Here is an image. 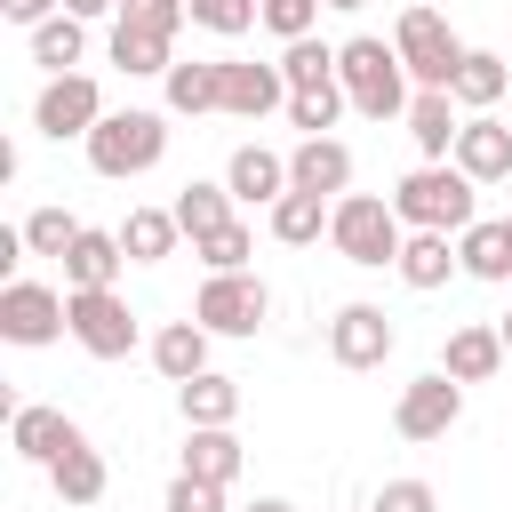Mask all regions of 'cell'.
<instances>
[{"label": "cell", "instance_id": "obj_9", "mask_svg": "<svg viewBox=\"0 0 512 512\" xmlns=\"http://www.w3.org/2000/svg\"><path fill=\"white\" fill-rule=\"evenodd\" d=\"M96 120H104V88H96L88 72L40 80V96H32V128H40L48 144H88V136H96Z\"/></svg>", "mask_w": 512, "mask_h": 512}, {"label": "cell", "instance_id": "obj_44", "mask_svg": "<svg viewBox=\"0 0 512 512\" xmlns=\"http://www.w3.org/2000/svg\"><path fill=\"white\" fill-rule=\"evenodd\" d=\"M320 8H336V16H360V8H368V0H320Z\"/></svg>", "mask_w": 512, "mask_h": 512}, {"label": "cell", "instance_id": "obj_39", "mask_svg": "<svg viewBox=\"0 0 512 512\" xmlns=\"http://www.w3.org/2000/svg\"><path fill=\"white\" fill-rule=\"evenodd\" d=\"M368 512H440V488L408 472V480H384V488L368 496Z\"/></svg>", "mask_w": 512, "mask_h": 512}, {"label": "cell", "instance_id": "obj_4", "mask_svg": "<svg viewBox=\"0 0 512 512\" xmlns=\"http://www.w3.org/2000/svg\"><path fill=\"white\" fill-rule=\"evenodd\" d=\"M328 248H336L344 264H360V272H392L400 248H408V224L392 216V200H376V192H344V200L328 208Z\"/></svg>", "mask_w": 512, "mask_h": 512}, {"label": "cell", "instance_id": "obj_14", "mask_svg": "<svg viewBox=\"0 0 512 512\" xmlns=\"http://www.w3.org/2000/svg\"><path fill=\"white\" fill-rule=\"evenodd\" d=\"M224 192L240 200V208H272V200H288L296 184H288V152H272V144H240L232 160H224Z\"/></svg>", "mask_w": 512, "mask_h": 512}, {"label": "cell", "instance_id": "obj_12", "mask_svg": "<svg viewBox=\"0 0 512 512\" xmlns=\"http://www.w3.org/2000/svg\"><path fill=\"white\" fill-rule=\"evenodd\" d=\"M88 432L64 416V408H48V400H24L16 416H8V448H16V464H40V472H56L72 448H80Z\"/></svg>", "mask_w": 512, "mask_h": 512}, {"label": "cell", "instance_id": "obj_13", "mask_svg": "<svg viewBox=\"0 0 512 512\" xmlns=\"http://www.w3.org/2000/svg\"><path fill=\"white\" fill-rule=\"evenodd\" d=\"M288 184L336 208V200L352 192V144H344V136H296V152H288Z\"/></svg>", "mask_w": 512, "mask_h": 512}, {"label": "cell", "instance_id": "obj_35", "mask_svg": "<svg viewBox=\"0 0 512 512\" xmlns=\"http://www.w3.org/2000/svg\"><path fill=\"white\" fill-rule=\"evenodd\" d=\"M344 104H352V96H344V80H336V88H296V96H288V128H304V136H328Z\"/></svg>", "mask_w": 512, "mask_h": 512}, {"label": "cell", "instance_id": "obj_28", "mask_svg": "<svg viewBox=\"0 0 512 512\" xmlns=\"http://www.w3.org/2000/svg\"><path fill=\"white\" fill-rule=\"evenodd\" d=\"M176 240H184L176 208H128V216H120V248H128V264H168Z\"/></svg>", "mask_w": 512, "mask_h": 512}, {"label": "cell", "instance_id": "obj_31", "mask_svg": "<svg viewBox=\"0 0 512 512\" xmlns=\"http://www.w3.org/2000/svg\"><path fill=\"white\" fill-rule=\"evenodd\" d=\"M504 88H512V64H504L496 48H464V64H456V88H448V96H456L464 112H488Z\"/></svg>", "mask_w": 512, "mask_h": 512}, {"label": "cell", "instance_id": "obj_27", "mask_svg": "<svg viewBox=\"0 0 512 512\" xmlns=\"http://www.w3.org/2000/svg\"><path fill=\"white\" fill-rule=\"evenodd\" d=\"M24 48H32V64H40L48 80H64V72L88 64V24H80V16H48L40 32H24Z\"/></svg>", "mask_w": 512, "mask_h": 512}, {"label": "cell", "instance_id": "obj_15", "mask_svg": "<svg viewBox=\"0 0 512 512\" xmlns=\"http://www.w3.org/2000/svg\"><path fill=\"white\" fill-rule=\"evenodd\" d=\"M472 184H512V128L496 120V112H464V136H456V152H448Z\"/></svg>", "mask_w": 512, "mask_h": 512}, {"label": "cell", "instance_id": "obj_5", "mask_svg": "<svg viewBox=\"0 0 512 512\" xmlns=\"http://www.w3.org/2000/svg\"><path fill=\"white\" fill-rule=\"evenodd\" d=\"M392 48H400V64H408L416 88H456L464 40H456V24H448L432 0H408V8L392 16Z\"/></svg>", "mask_w": 512, "mask_h": 512}, {"label": "cell", "instance_id": "obj_33", "mask_svg": "<svg viewBox=\"0 0 512 512\" xmlns=\"http://www.w3.org/2000/svg\"><path fill=\"white\" fill-rule=\"evenodd\" d=\"M272 64H280L288 96H296V88H336V48H328L320 32H312V40H288V48L272 56Z\"/></svg>", "mask_w": 512, "mask_h": 512}, {"label": "cell", "instance_id": "obj_34", "mask_svg": "<svg viewBox=\"0 0 512 512\" xmlns=\"http://www.w3.org/2000/svg\"><path fill=\"white\" fill-rule=\"evenodd\" d=\"M16 232H24V248H32V256H56V264H64V256H72V240H80L88 224H80L72 208H32Z\"/></svg>", "mask_w": 512, "mask_h": 512}, {"label": "cell", "instance_id": "obj_26", "mask_svg": "<svg viewBox=\"0 0 512 512\" xmlns=\"http://www.w3.org/2000/svg\"><path fill=\"white\" fill-rule=\"evenodd\" d=\"M120 264H128V248H120V232H80L72 240V256H64V288H120Z\"/></svg>", "mask_w": 512, "mask_h": 512}, {"label": "cell", "instance_id": "obj_40", "mask_svg": "<svg viewBox=\"0 0 512 512\" xmlns=\"http://www.w3.org/2000/svg\"><path fill=\"white\" fill-rule=\"evenodd\" d=\"M160 512H232V504H224V488H216V480L176 472V480H168V496H160Z\"/></svg>", "mask_w": 512, "mask_h": 512}, {"label": "cell", "instance_id": "obj_7", "mask_svg": "<svg viewBox=\"0 0 512 512\" xmlns=\"http://www.w3.org/2000/svg\"><path fill=\"white\" fill-rule=\"evenodd\" d=\"M192 320H200L208 336H256V328L272 320V288H264L256 272H208L200 296H192Z\"/></svg>", "mask_w": 512, "mask_h": 512}, {"label": "cell", "instance_id": "obj_45", "mask_svg": "<svg viewBox=\"0 0 512 512\" xmlns=\"http://www.w3.org/2000/svg\"><path fill=\"white\" fill-rule=\"evenodd\" d=\"M496 336H504V352H512V312H504V320H496Z\"/></svg>", "mask_w": 512, "mask_h": 512}, {"label": "cell", "instance_id": "obj_10", "mask_svg": "<svg viewBox=\"0 0 512 512\" xmlns=\"http://www.w3.org/2000/svg\"><path fill=\"white\" fill-rule=\"evenodd\" d=\"M392 344H400V328H392V312L384 304H336V320H328V360L336 368H352V376H368V368H384L392 360Z\"/></svg>", "mask_w": 512, "mask_h": 512}, {"label": "cell", "instance_id": "obj_36", "mask_svg": "<svg viewBox=\"0 0 512 512\" xmlns=\"http://www.w3.org/2000/svg\"><path fill=\"white\" fill-rule=\"evenodd\" d=\"M192 256H200L208 272H248V256H256V232H248V216H232L224 232H208Z\"/></svg>", "mask_w": 512, "mask_h": 512}, {"label": "cell", "instance_id": "obj_11", "mask_svg": "<svg viewBox=\"0 0 512 512\" xmlns=\"http://www.w3.org/2000/svg\"><path fill=\"white\" fill-rule=\"evenodd\" d=\"M0 336H8V344H24V352H40V344L72 336L64 296H56L48 280H8V288H0Z\"/></svg>", "mask_w": 512, "mask_h": 512}, {"label": "cell", "instance_id": "obj_30", "mask_svg": "<svg viewBox=\"0 0 512 512\" xmlns=\"http://www.w3.org/2000/svg\"><path fill=\"white\" fill-rule=\"evenodd\" d=\"M264 232H272L280 248H320V240H328V200L288 192V200H272V208H264Z\"/></svg>", "mask_w": 512, "mask_h": 512}, {"label": "cell", "instance_id": "obj_19", "mask_svg": "<svg viewBox=\"0 0 512 512\" xmlns=\"http://www.w3.org/2000/svg\"><path fill=\"white\" fill-rule=\"evenodd\" d=\"M504 360H512V352H504L496 320H464V328H448V344H440V368H448L456 384H488Z\"/></svg>", "mask_w": 512, "mask_h": 512}, {"label": "cell", "instance_id": "obj_24", "mask_svg": "<svg viewBox=\"0 0 512 512\" xmlns=\"http://www.w3.org/2000/svg\"><path fill=\"white\" fill-rule=\"evenodd\" d=\"M456 256H464V280H488V288H504V280H512V224H504V216H480V224H464V232H456Z\"/></svg>", "mask_w": 512, "mask_h": 512}, {"label": "cell", "instance_id": "obj_1", "mask_svg": "<svg viewBox=\"0 0 512 512\" xmlns=\"http://www.w3.org/2000/svg\"><path fill=\"white\" fill-rule=\"evenodd\" d=\"M384 200H392V216L408 232H464V224H480V184L456 160H416Z\"/></svg>", "mask_w": 512, "mask_h": 512}, {"label": "cell", "instance_id": "obj_41", "mask_svg": "<svg viewBox=\"0 0 512 512\" xmlns=\"http://www.w3.org/2000/svg\"><path fill=\"white\" fill-rule=\"evenodd\" d=\"M0 16H8V24H24V32H40L48 16H64V0H0Z\"/></svg>", "mask_w": 512, "mask_h": 512}, {"label": "cell", "instance_id": "obj_20", "mask_svg": "<svg viewBox=\"0 0 512 512\" xmlns=\"http://www.w3.org/2000/svg\"><path fill=\"white\" fill-rule=\"evenodd\" d=\"M104 56H112L128 80H168V64H176V40H168V32H144V24H128V16H112V32H104Z\"/></svg>", "mask_w": 512, "mask_h": 512}, {"label": "cell", "instance_id": "obj_3", "mask_svg": "<svg viewBox=\"0 0 512 512\" xmlns=\"http://www.w3.org/2000/svg\"><path fill=\"white\" fill-rule=\"evenodd\" d=\"M80 152H88V168H96V176H112V184L152 176V168L168 160V112H152V104L104 112V120H96V136H88Z\"/></svg>", "mask_w": 512, "mask_h": 512}, {"label": "cell", "instance_id": "obj_8", "mask_svg": "<svg viewBox=\"0 0 512 512\" xmlns=\"http://www.w3.org/2000/svg\"><path fill=\"white\" fill-rule=\"evenodd\" d=\"M456 416H464V384L448 376V368H424V376H408L400 384V400H392V432L400 440H448L456 432Z\"/></svg>", "mask_w": 512, "mask_h": 512}, {"label": "cell", "instance_id": "obj_46", "mask_svg": "<svg viewBox=\"0 0 512 512\" xmlns=\"http://www.w3.org/2000/svg\"><path fill=\"white\" fill-rule=\"evenodd\" d=\"M504 224H512V216H504Z\"/></svg>", "mask_w": 512, "mask_h": 512}, {"label": "cell", "instance_id": "obj_21", "mask_svg": "<svg viewBox=\"0 0 512 512\" xmlns=\"http://www.w3.org/2000/svg\"><path fill=\"white\" fill-rule=\"evenodd\" d=\"M400 288H416V296H432V288H448L456 272H464V256H456V232H408V248H400Z\"/></svg>", "mask_w": 512, "mask_h": 512}, {"label": "cell", "instance_id": "obj_37", "mask_svg": "<svg viewBox=\"0 0 512 512\" xmlns=\"http://www.w3.org/2000/svg\"><path fill=\"white\" fill-rule=\"evenodd\" d=\"M192 24L216 32V40H240V32L264 24V8H256V0H192Z\"/></svg>", "mask_w": 512, "mask_h": 512}, {"label": "cell", "instance_id": "obj_38", "mask_svg": "<svg viewBox=\"0 0 512 512\" xmlns=\"http://www.w3.org/2000/svg\"><path fill=\"white\" fill-rule=\"evenodd\" d=\"M264 8V32L288 48V40H312V24H320V0H256Z\"/></svg>", "mask_w": 512, "mask_h": 512}, {"label": "cell", "instance_id": "obj_6", "mask_svg": "<svg viewBox=\"0 0 512 512\" xmlns=\"http://www.w3.org/2000/svg\"><path fill=\"white\" fill-rule=\"evenodd\" d=\"M64 320H72V344L88 360H128L144 344V320L128 312L120 288H64Z\"/></svg>", "mask_w": 512, "mask_h": 512}, {"label": "cell", "instance_id": "obj_23", "mask_svg": "<svg viewBox=\"0 0 512 512\" xmlns=\"http://www.w3.org/2000/svg\"><path fill=\"white\" fill-rule=\"evenodd\" d=\"M240 464H248V448H240V432H232V424L184 432V448H176V472H192V480H216V488H232V480H240Z\"/></svg>", "mask_w": 512, "mask_h": 512}, {"label": "cell", "instance_id": "obj_43", "mask_svg": "<svg viewBox=\"0 0 512 512\" xmlns=\"http://www.w3.org/2000/svg\"><path fill=\"white\" fill-rule=\"evenodd\" d=\"M240 512H296L288 496H256V504H240Z\"/></svg>", "mask_w": 512, "mask_h": 512}, {"label": "cell", "instance_id": "obj_25", "mask_svg": "<svg viewBox=\"0 0 512 512\" xmlns=\"http://www.w3.org/2000/svg\"><path fill=\"white\" fill-rule=\"evenodd\" d=\"M168 208H176V224H184V240H192V248H200L208 232H224V224L240 216V200L224 192V176H216V184H208V176H192V184H184V192H176Z\"/></svg>", "mask_w": 512, "mask_h": 512}, {"label": "cell", "instance_id": "obj_18", "mask_svg": "<svg viewBox=\"0 0 512 512\" xmlns=\"http://www.w3.org/2000/svg\"><path fill=\"white\" fill-rule=\"evenodd\" d=\"M160 112H176V120H200V112H224V56H176L168 64V80H160Z\"/></svg>", "mask_w": 512, "mask_h": 512}, {"label": "cell", "instance_id": "obj_16", "mask_svg": "<svg viewBox=\"0 0 512 512\" xmlns=\"http://www.w3.org/2000/svg\"><path fill=\"white\" fill-rule=\"evenodd\" d=\"M224 112H232V120H264V112H288V80H280V64H256V56H224Z\"/></svg>", "mask_w": 512, "mask_h": 512}, {"label": "cell", "instance_id": "obj_42", "mask_svg": "<svg viewBox=\"0 0 512 512\" xmlns=\"http://www.w3.org/2000/svg\"><path fill=\"white\" fill-rule=\"evenodd\" d=\"M64 16H80V24H96V16H120V0H64Z\"/></svg>", "mask_w": 512, "mask_h": 512}, {"label": "cell", "instance_id": "obj_22", "mask_svg": "<svg viewBox=\"0 0 512 512\" xmlns=\"http://www.w3.org/2000/svg\"><path fill=\"white\" fill-rule=\"evenodd\" d=\"M208 344H216V336H208L200 320H160L144 352H152V368H160L168 384H192V376H208Z\"/></svg>", "mask_w": 512, "mask_h": 512}, {"label": "cell", "instance_id": "obj_17", "mask_svg": "<svg viewBox=\"0 0 512 512\" xmlns=\"http://www.w3.org/2000/svg\"><path fill=\"white\" fill-rule=\"evenodd\" d=\"M408 144H416V160H448L456 152V136H464V104L448 96V88H416L408 96Z\"/></svg>", "mask_w": 512, "mask_h": 512}, {"label": "cell", "instance_id": "obj_2", "mask_svg": "<svg viewBox=\"0 0 512 512\" xmlns=\"http://www.w3.org/2000/svg\"><path fill=\"white\" fill-rule=\"evenodd\" d=\"M336 80H344V96H352V112H360V120H408L416 80H408V64H400V48H392V40H376V32L336 40Z\"/></svg>", "mask_w": 512, "mask_h": 512}, {"label": "cell", "instance_id": "obj_32", "mask_svg": "<svg viewBox=\"0 0 512 512\" xmlns=\"http://www.w3.org/2000/svg\"><path fill=\"white\" fill-rule=\"evenodd\" d=\"M48 488H56V504H96V496L112 488V464H104V448H88V440H80V448H72V456L48 472Z\"/></svg>", "mask_w": 512, "mask_h": 512}, {"label": "cell", "instance_id": "obj_29", "mask_svg": "<svg viewBox=\"0 0 512 512\" xmlns=\"http://www.w3.org/2000/svg\"><path fill=\"white\" fill-rule=\"evenodd\" d=\"M176 408H184V432H208V424H232V416H240V384H232L224 368H208V376H192V384H176Z\"/></svg>", "mask_w": 512, "mask_h": 512}]
</instances>
